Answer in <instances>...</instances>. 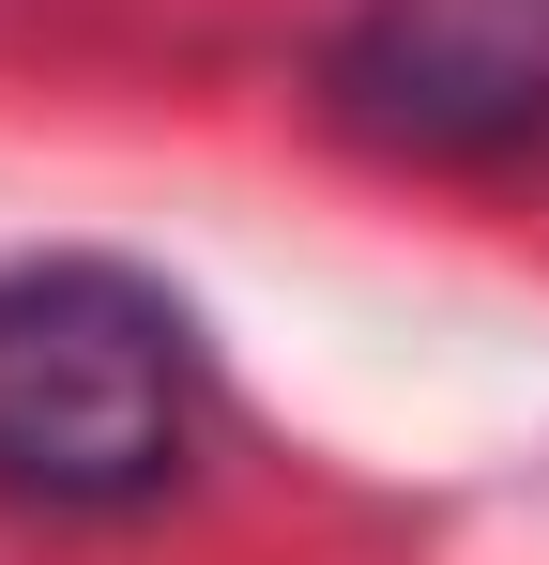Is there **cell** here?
Wrapping results in <instances>:
<instances>
[{"label": "cell", "instance_id": "7a4b0ae2", "mask_svg": "<svg viewBox=\"0 0 549 565\" xmlns=\"http://www.w3.org/2000/svg\"><path fill=\"white\" fill-rule=\"evenodd\" d=\"M321 93L366 153H412V169L549 153V0H352L321 46Z\"/></svg>", "mask_w": 549, "mask_h": 565}, {"label": "cell", "instance_id": "6da1fadb", "mask_svg": "<svg viewBox=\"0 0 549 565\" xmlns=\"http://www.w3.org/2000/svg\"><path fill=\"white\" fill-rule=\"evenodd\" d=\"M183 473V306L122 260L0 276V489L15 504H153Z\"/></svg>", "mask_w": 549, "mask_h": 565}]
</instances>
